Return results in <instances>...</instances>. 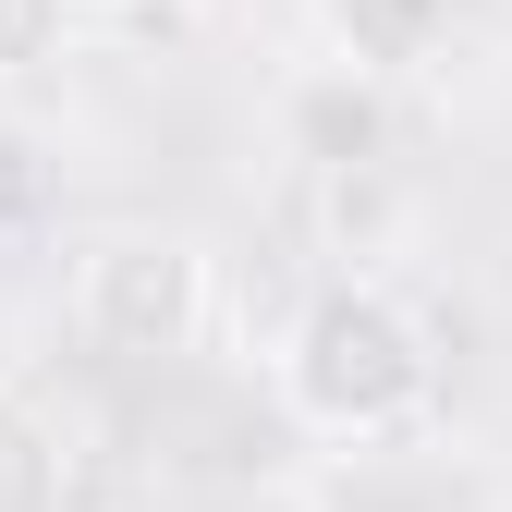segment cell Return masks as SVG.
<instances>
[{
  "label": "cell",
  "mask_w": 512,
  "mask_h": 512,
  "mask_svg": "<svg viewBox=\"0 0 512 512\" xmlns=\"http://www.w3.org/2000/svg\"><path fill=\"white\" fill-rule=\"evenodd\" d=\"M281 403H293V427L354 439V452L366 439H403L439 403V330L391 281H330L281 342Z\"/></svg>",
  "instance_id": "cell-1"
},
{
  "label": "cell",
  "mask_w": 512,
  "mask_h": 512,
  "mask_svg": "<svg viewBox=\"0 0 512 512\" xmlns=\"http://www.w3.org/2000/svg\"><path fill=\"white\" fill-rule=\"evenodd\" d=\"M220 330V256L196 232H159V220H122L74 256V342L122 354V366H171Z\"/></svg>",
  "instance_id": "cell-2"
},
{
  "label": "cell",
  "mask_w": 512,
  "mask_h": 512,
  "mask_svg": "<svg viewBox=\"0 0 512 512\" xmlns=\"http://www.w3.org/2000/svg\"><path fill=\"white\" fill-rule=\"evenodd\" d=\"M86 49V0H0V86H37Z\"/></svg>",
  "instance_id": "cell-3"
}]
</instances>
